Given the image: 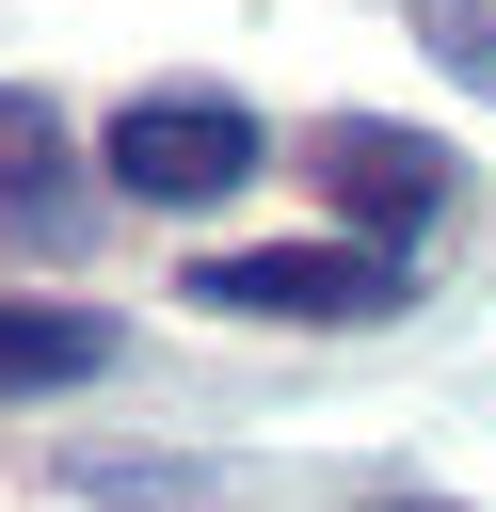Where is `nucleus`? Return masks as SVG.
<instances>
[{"instance_id": "423d86ee", "label": "nucleus", "mask_w": 496, "mask_h": 512, "mask_svg": "<svg viewBox=\"0 0 496 512\" xmlns=\"http://www.w3.org/2000/svg\"><path fill=\"white\" fill-rule=\"evenodd\" d=\"M416 32H432V64H448V80H480V96H496V0H416Z\"/></svg>"}, {"instance_id": "f257e3e1", "label": "nucleus", "mask_w": 496, "mask_h": 512, "mask_svg": "<svg viewBox=\"0 0 496 512\" xmlns=\"http://www.w3.org/2000/svg\"><path fill=\"white\" fill-rule=\"evenodd\" d=\"M256 160H272V144H256V112H240V96H208V80H160V96H128V112L96 128V176H112V192H144V208H224Z\"/></svg>"}, {"instance_id": "39448f33", "label": "nucleus", "mask_w": 496, "mask_h": 512, "mask_svg": "<svg viewBox=\"0 0 496 512\" xmlns=\"http://www.w3.org/2000/svg\"><path fill=\"white\" fill-rule=\"evenodd\" d=\"M64 176H80L64 128H48L32 96H0V208H64Z\"/></svg>"}, {"instance_id": "7ed1b4c3", "label": "nucleus", "mask_w": 496, "mask_h": 512, "mask_svg": "<svg viewBox=\"0 0 496 512\" xmlns=\"http://www.w3.org/2000/svg\"><path fill=\"white\" fill-rule=\"evenodd\" d=\"M320 176H336V208H352L384 256H400V240L448 208V144H416V128H384V112H352V128L320 144Z\"/></svg>"}, {"instance_id": "f03ea898", "label": "nucleus", "mask_w": 496, "mask_h": 512, "mask_svg": "<svg viewBox=\"0 0 496 512\" xmlns=\"http://www.w3.org/2000/svg\"><path fill=\"white\" fill-rule=\"evenodd\" d=\"M416 272L384 256V240H256V256H192V304H224V320H384Z\"/></svg>"}, {"instance_id": "20e7f679", "label": "nucleus", "mask_w": 496, "mask_h": 512, "mask_svg": "<svg viewBox=\"0 0 496 512\" xmlns=\"http://www.w3.org/2000/svg\"><path fill=\"white\" fill-rule=\"evenodd\" d=\"M112 368V320L96 304H0V400H64Z\"/></svg>"}]
</instances>
